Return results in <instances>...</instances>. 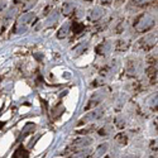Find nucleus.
Wrapping results in <instances>:
<instances>
[{"mask_svg": "<svg viewBox=\"0 0 158 158\" xmlns=\"http://www.w3.org/2000/svg\"><path fill=\"white\" fill-rule=\"evenodd\" d=\"M153 25V19L149 15H144L142 17V19L138 23V29L139 31H144V29H148L149 27Z\"/></svg>", "mask_w": 158, "mask_h": 158, "instance_id": "nucleus-1", "label": "nucleus"}, {"mask_svg": "<svg viewBox=\"0 0 158 158\" xmlns=\"http://www.w3.org/2000/svg\"><path fill=\"white\" fill-rule=\"evenodd\" d=\"M101 13H102V10L100 9V8H96V9H94L93 11H91V19H99L100 17H101Z\"/></svg>", "mask_w": 158, "mask_h": 158, "instance_id": "nucleus-2", "label": "nucleus"}, {"mask_svg": "<svg viewBox=\"0 0 158 158\" xmlns=\"http://www.w3.org/2000/svg\"><path fill=\"white\" fill-rule=\"evenodd\" d=\"M31 19H33V14H25V15H23L22 18H20V20H19V24H27Z\"/></svg>", "mask_w": 158, "mask_h": 158, "instance_id": "nucleus-3", "label": "nucleus"}, {"mask_svg": "<svg viewBox=\"0 0 158 158\" xmlns=\"http://www.w3.org/2000/svg\"><path fill=\"white\" fill-rule=\"evenodd\" d=\"M67 31H69V25H63V27L61 28V31L58 32V38L64 37V35H66V33H67Z\"/></svg>", "mask_w": 158, "mask_h": 158, "instance_id": "nucleus-4", "label": "nucleus"}, {"mask_svg": "<svg viewBox=\"0 0 158 158\" xmlns=\"http://www.w3.org/2000/svg\"><path fill=\"white\" fill-rule=\"evenodd\" d=\"M84 29V25H78V23H73V32L77 34Z\"/></svg>", "mask_w": 158, "mask_h": 158, "instance_id": "nucleus-5", "label": "nucleus"}, {"mask_svg": "<svg viewBox=\"0 0 158 158\" xmlns=\"http://www.w3.org/2000/svg\"><path fill=\"white\" fill-rule=\"evenodd\" d=\"M106 149H108V144H101V147L98 149L96 154H98V156H101V154H102L105 151H106Z\"/></svg>", "mask_w": 158, "mask_h": 158, "instance_id": "nucleus-6", "label": "nucleus"}, {"mask_svg": "<svg viewBox=\"0 0 158 158\" xmlns=\"http://www.w3.org/2000/svg\"><path fill=\"white\" fill-rule=\"evenodd\" d=\"M20 153H22V154H23L24 157H27V156H28V153L25 152V151H24V149H23L22 147H20V148H19V149H18V151H17V152L14 153V156H15V157H19V154H20Z\"/></svg>", "mask_w": 158, "mask_h": 158, "instance_id": "nucleus-7", "label": "nucleus"}, {"mask_svg": "<svg viewBox=\"0 0 158 158\" xmlns=\"http://www.w3.org/2000/svg\"><path fill=\"white\" fill-rule=\"evenodd\" d=\"M135 3H138V4H144L146 2H148V0H134Z\"/></svg>", "mask_w": 158, "mask_h": 158, "instance_id": "nucleus-8", "label": "nucleus"}, {"mask_svg": "<svg viewBox=\"0 0 158 158\" xmlns=\"http://www.w3.org/2000/svg\"><path fill=\"white\" fill-rule=\"evenodd\" d=\"M3 8H5V4H2V5H0V10H2Z\"/></svg>", "mask_w": 158, "mask_h": 158, "instance_id": "nucleus-9", "label": "nucleus"}, {"mask_svg": "<svg viewBox=\"0 0 158 158\" xmlns=\"http://www.w3.org/2000/svg\"><path fill=\"white\" fill-rule=\"evenodd\" d=\"M102 2H105V3H109V2H110V0H102Z\"/></svg>", "mask_w": 158, "mask_h": 158, "instance_id": "nucleus-10", "label": "nucleus"}]
</instances>
